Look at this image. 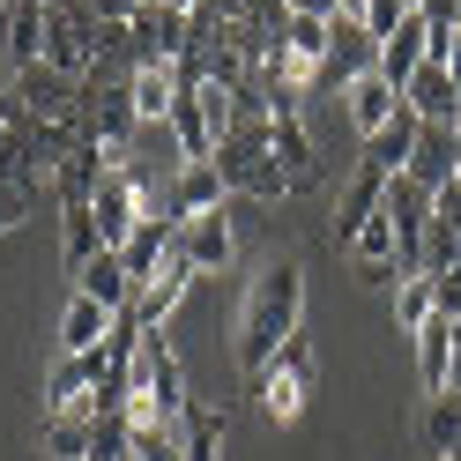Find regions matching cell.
Wrapping results in <instances>:
<instances>
[{"mask_svg":"<svg viewBox=\"0 0 461 461\" xmlns=\"http://www.w3.org/2000/svg\"><path fill=\"white\" fill-rule=\"evenodd\" d=\"M112 321H120V312H104L97 298H82V291H75V305H68V321H60V357H90V350H104V335H112Z\"/></svg>","mask_w":461,"mask_h":461,"instance_id":"22","label":"cell"},{"mask_svg":"<svg viewBox=\"0 0 461 461\" xmlns=\"http://www.w3.org/2000/svg\"><path fill=\"white\" fill-rule=\"evenodd\" d=\"M342 97H350V127H357V134H380V127L394 120V112H402V97L387 90L380 75H357V82H350Z\"/></svg>","mask_w":461,"mask_h":461,"instance_id":"26","label":"cell"},{"mask_svg":"<svg viewBox=\"0 0 461 461\" xmlns=\"http://www.w3.org/2000/svg\"><path fill=\"white\" fill-rule=\"evenodd\" d=\"M454 350H461V312H454Z\"/></svg>","mask_w":461,"mask_h":461,"instance_id":"39","label":"cell"},{"mask_svg":"<svg viewBox=\"0 0 461 461\" xmlns=\"http://www.w3.org/2000/svg\"><path fill=\"white\" fill-rule=\"evenodd\" d=\"M454 127H461V120H454Z\"/></svg>","mask_w":461,"mask_h":461,"instance_id":"42","label":"cell"},{"mask_svg":"<svg viewBox=\"0 0 461 461\" xmlns=\"http://www.w3.org/2000/svg\"><path fill=\"white\" fill-rule=\"evenodd\" d=\"M134 461H186V454H179V424H164V431H134Z\"/></svg>","mask_w":461,"mask_h":461,"instance_id":"32","label":"cell"},{"mask_svg":"<svg viewBox=\"0 0 461 461\" xmlns=\"http://www.w3.org/2000/svg\"><path fill=\"white\" fill-rule=\"evenodd\" d=\"M223 201H230V186H223V171H216V164H179V186H171L164 216H171V223H186V216L223 209Z\"/></svg>","mask_w":461,"mask_h":461,"instance_id":"17","label":"cell"},{"mask_svg":"<svg viewBox=\"0 0 461 461\" xmlns=\"http://www.w3.org/2000/svg\"><path fill=\"white\" fill-rule=\"evenodd\" d=\"M223 410H209V402H186V410H179V454L186 461H216L223 454Z\"/></svg>","mask_w":461,"mask_h":461,"instance_id":"25","label":"cell"},{"mask_svg":"<svg viewBox=\"0 0 461 461\" xmlns=\"http://www.w3.org/2000/svg\"><path fill=\"white\" fill-rule=\"evenodd\" d=\"M431 312H439V283H431V276H402V283H394V328L417 335Z\"/></svg>","mask_w":461,"mask_h":461,"instance_id":"28","label":"cell"},{"mask_svg":"<svg viewBox=\"0 0 461 461\" xmlns=\"http://www.w3.org/2000/svg\"><path fill=\"white\" fill-rule=\"evenodd\" d=\"M328 45H335V23L291 15V23H283V45H276V60H268L261 75H276V82H291V90H305V82H321V68H328Z\"/></svg>","mask_w":461,"mask_h":461,"instance_id":"5","label":"cell"},{"mask_svg":"<svg viewBox=\"0 0 461 461\" xmlns=\"http://www.w3.org/2000/svg\"><path fill=\"white\" fill-rule=\"evenodd\" d=\"M410 8H424V0H410Z\"/></svg>","mask_w":461,"mask_h":461,"instance_id":"40","label":"cell"},{"mask_svg":"<svg viewBox=\"0 0 461 461\" xmlns=\"http://www.w3.org/2000/svg\"><path fill=\"white\" fill-rule=\"evenodd\" d=\"M82 8H90L97 23H134V8H141V0H82Z\"/></svg>","mask_w":461,"mask_h":461,"instance_id":"35","label":"cell"},{"mask_svg":"<svg viewBox=\"0 0 461 461\" xmlns=\"http://www.w3.org/2000/svg\"><path fill=\"white\" fill-rule=\"evenodd\" d=\"M90 209H97V230H104V246H127V239H134V223L149 216V194H141V179H134L127 164H112Z\"/></svg>","mask_w":461,"mask_h":461,"instance_id":"6","label":"cell"},{"mask_svg":"<svg viewBox=\"0 0 461 461\" xmlns=\"http://www.w3.org/2000/svg\"><path fill=\"white\" fill-rule=\"evenodd\" d=\"M268 149H276L283 171H291V186H312V134H305V112H298V120H268Z\"/></svg>","mask_w":461,"mask_h":461,"instance_id":"27","label":"cell"},{"mask_svg":"<svg viewBox=\"0 0 461 461\" xmlns=\"http://www.w3.org/2000/svg\"><path fill=\"white\" fill-rule=\"evenodd\" d=\"M104 171H112V157L97 149V141H82V149H75L60 171H52V194H60V209H68V201H97Z\"/></svg>","mask_w":461,"mask_h":461,"instance_id":"23","label":"cell"},{"mask_svg":"<svg viewBox=\"0 0 461 461\" xmlns=\"http://www.w3.org/2000/svg\"><path fill=\"white\" fill-rule=\"evenodd\" d=\"M417 68H424V23L410 15V23H402V31L380 45V68H372V75H380L387 82V90L402 97V90H410V82H417Z\"/></svg>","mask_w":461,"mask_h":461,"instance_id":"20","label":"cell"},{"mask_svg":"<svg viewBox=\"0 0 461 461\" xmlns=\"http://www.w3.org/2000/svg\"><path fill=\"white\" fill-rule=\"evenodd\" d=\"M380 209H387V171L357 164V171H350V186L335 194V246H350L357 230H365V216H380Z\"/></svg>","mask_w":461,"mask_h":461,"instance_id":"10","label":"cell"},{"mask_svg":"<svg viewBox=\"0 0 461 461\" xmlns=\"http://www.w3.org/2000/svg\"><path fill=\"white\" fill-rule=\"evenodd\" d=\"M298 312H305V268L298 261H268L261 276H253V291H246V312H239V365H246V380L298 335Z\"/></svg>","mask_w":461,"mask_h":461,"instance_id":"1","label":"cell"},{"mask_svg":"<svg viewBox=\"0 0 461 461\" xmlns=\"http://www.w3.org/2000/svg\"><path fill=\"white\" fill-rule=\"evenodd\" d=\"M45 8L52 0H8L0 8V52H8V68H45Z\"/></svg>","mask_w":461,"mask_h":461,"instance_id":"8","label":"cell"},{"mask_svg":"<svg viewBox=\"0 0 461 461\" xmlns=\"http://www.w3.org/2000/svg\"><path fill=\"white\" fill-rule=\"evenodd\" d=\"M171 246H179V223L149 209V216L134 223V239H127V246H112V253H120V261H127V276H134V291H141V283H149V276H157V268L171 261Z\"/></svg>","mask_w":461,"mask_h":461,"instance_id":"11","label":"cell"},{"mask_svg":"<svg viewBox=\"0 0 461 461\" xmlns=\"http://www.w3.org/2000/svg\"><path fill=\"white\" fill-rule=\"evenodd\" d=\"M410 15H417V8H410V0H365V31H372V38H380V45H387V38L402 31V23H410Z\"/></svg>","mask_w":461,"mask_h":461,"instance_id":"31","label":"cell"},{"mask_svg":"<svg viewBox=\"0 0 461 461\" xmlns=\"http://www.w3.org/2000/svg\"><path fill=\"white\" fill-rule=\"evenodd\" d=\"M23 209H31V194H15V186H0V230H15Z\"/></svg>","mask_w":461,"mask_h":461,"instance_id":"37","label":"cell"},{"mask_svg":"<svg viewBox=\"0 0 461 461\" xmlns=\"http://www.w3.org/2000/svg\"><path fill=\"white\" fill-rule=\"evenodd\" d=\"M90 461H134V424H127V410L90 417Z\"/></svg>","mask_w":461,"mask_h":461,"instance_id":"30","label":"cell"},{"mask_svg":"<svg viewBox=\"0 0 461 461\" xmlns=\"http://www.w3.org/2000/svg\"><path fill=\"white\" fill-rule=\"evenodd\" d=\"M417 134H424V120L402 104L380 134H365V164H372V171H387V179H402V171H410V157H417Z\"/></svg>","mask_w":461,"mask_h":461,"instance_id":"16","label":"cell"},{"mask_svg":"<svg viewBox=\"0 0 461 461\" xmlns=\"http://www.w3.org/2000/svg\"><path fill=\"white\" fill-rule=\"evenodd\" d=\"M410 179H417V186H431V194L461 179V127H431V120H424L417 157H410Z\"/></svg>","mask_w":461,"mask_h":461,"instance_id":"14","label":"cell"},{"mask_svg":"<svg viewBox=\"0 0 461 461\" xmlns=\"http://www.w3.org/2000/svg\"><path fill=\"white\" fill-rule=\"evenodd\" d=\"M305 394H312V342L291 335L261 372H253V402H261V417L298 424V417H305Z\"/></svg>","mask_w":461,"mask_h":461,"instance_id":"4","label":"cell"},{"mask_svg":"<svg viewBox=\"0 0 461 461\" xmlns=\"http://www.w3.org/2000/svg\"><path fill=\"white\" fill-rule=\"evenodd\" d=\"M380 68V38L365 31V23H342L335 15V45H328V68H321V82H335V90H350L357 75H372Z\"/></svg>","mask_w":461,"mask_h":461,"instance_id":"12","label":"cell"},{"mask_svg":"<svg viewBox=\"0 0 461 461\" xmlns=\"http://www.w3.org/2000/svg\"><path fill=\"white\" fill-rule=\"evenodd\" d=\"M104 60V38H97V15L82 0H52L45 8V68L68 75V82H90Z\"/></svg>","mask_w":461,"mask_h":461,"instance_id":"3","label":"cell"},{"mask_svg":"<svg viewBox=\"0 0 461 461\" xmlns=\"http://www.w3.org/2000/svg\"><path fill=\"white\" fill-rule=\"evenodd\" d=\"M75 291H82V298H97L104 312H127V305H134V276H127V261H120V253L104 246L97 261L75 276Z\"/></svg>","mask_w":461,"mask_h":461,"instance_id":"19","label":"cell"},{"mask_svg":"<svg viewBox=\"0 0 461 461\" xmlns=\"http://www.w3.org/2000/svg\"><path fill=\"white\" fill-rule=\"evenodd\" d=\"M60 253H68L75 276L104 253V230H97V209H90V201H68V209H60Z\"/></svg>","mask_w":461,"mask_h":461,"instance_id":"24","label":"cell"},{"mask_svg":"<svg viewBox=\"0 0 461 461\" xmlns=\"http://www.w3.org/2000/svg\"><path fill=\"white\" fill-rule=\"evenodd\" d=\"M402 104H410L417 120H431V127H454V120H461V90H454V75H447L439 60L417 68V82L402 90Z\"/></svg>","mask_w":461,"mask_h":461,"instance_id":"18","label":"cell"},{"mask_svg":"<svg viewBox=\"0 0 461 461\" xmlns=\"http://www.w3.org/2000/svg\"><path fill=\"white\" fill-rule=\"evenodd\" d=\"M447 75H454V90H461V38H454V52H447V60H439Z\"/></svg>","mask_w":461,"mask_h":461,"instance_id":"38","label":"cell"},{"mask_svg":"<svg viewBox=\"0 0 461 461\" xmlns=\"http://www.w3.org/2000/svg\"><path fill=\"white\" fill-rule=\"evenodd\" d=\"M431 283H439V312H447V321H454V312H461V261H454V268H439V276H431Z\"/></svg>","mask_w":461,"mask_h":461,"instance_id":"34","label":"cell"},{"mask_svg":"<svg viewBox=\"0 0 461 461\" xmlns=\"http://www.w3.org/2000/svg\"><path fill=\"white\" fill-rule=\"evenodd\" d=\"M417 342V380H424V394H454V321H447V312H431V321L410 335Z\"/></svg>","mask_w":461,"mask_h":461,"instance_id":"13","label":"cell"},{"mask_svg":"<svg viewBox=\"0 0 461 461\" xmlns=\"http://www.w3.org/2000/svg\"><path fill=\"white\" fill-rule=\"evenodd\" d=\"M127 424L134 431H164V424H179V410H186V372H179V357H171V342L164 335H141L134 342V357H127Z\"/></svg>","mask_w":461,"mask_h":461,"instance_id":"2","label":"cell"},{"mask_svg":"<svg viewBox=\"0 0 461 461\" xmlns=\"http://www.w3.org/2000/svg\"><path fill=\"white\" fill-rule=\"evenodd\" d=\"M186 283H194V261L171 246V261H164L149 283H141L134 305H127V312H134V328H141V335H164V321H171V312H179V298H186Z\"/></svg>","mask_w":461,"mask_h":461,"instance_id":"7","label":"cell"},{"mask_svg":"<svg viewBox=\"0 0 461 461\" xmlns=\"http://www.w3.org/2000/svg\"><path fill=\"white\" fill-rule=\"evenodd\" d=\"M179 68L171 60H157V68H134L127 75V97H134V127H164L171 120V104H179Z\"/></svg>","mask_w":461,"mask_h":461,"instance_id":"15","label":"cell"},{"mask_svg":"<svg viewBox=\"0 0 461 461\" xmlns=\"http://www.w3.org/2000/svg\"><path fill=\"white\" fill-rule=\"evenodd\" d=\"M431 216H439L447 230H461V179H454V186H439V194H431Z\"/></svg>","mask_w":461,"mask_h":461,"instance_id":"33","label":"cell"},{"mask_svg":"<svg viewBox=\"0 0 461 461\" xmlns=\"http://www.w3.org/2000/svg\"><path fill=\"white\" fill-rule=\"evenodd\" d=\"M179 253L194 261V276H223L230 253H239V239H230V216H223V209L186 216V223H179Z\"/></svg>","mask_w":461,"mask_h":461,"instance_id":"9","label":"cell"},{"mask_svg":"<svg viewBox=\"0 0 461 461\" xmlns=\"http://www.w3.org/2000/svg\"><path fill=\"white\" fill-rule=\"evenodd\" d=\"M171 141H179V164H216V134H209V112H201L194 90H179V104H171Z\"/></svg>","mask_w":461,"mask_h":461,"instance_id":"21","label":"cell"},{"mask_svg":"<svg viewBox=\"0 0 461 461\" xmlns=\"http://www.w3.org/2000/svg\"><path fill=\"white\" fill-rule=\"evenodd\" d=\"M454 261H461V253H454Z\"/></svg>","mask_w":461,"mask_h":461,"instance_id":"41","label":"cell"},{"mask_svg":"<svg viewBox=\"0 0 461 461\" xmlns=\"http://www.w3.org/2000/svg\"><path fill=\"white\" fill-rule=\"evenodd\" d=\"M291 15H312V23H335L342 15V0H283Z\"/></svg>","mask_w":461,"mask_h":461,"instance_id":"36","label":"cell"},{"mask_svg":"<svg viewBox=\"0 0 461 461\" xmlns=\"http://www.w3.org/2000/svg\"><path fill=\"white\" fill-rule=\"evenodd\" d=\"M38 461H90V417H45Z\"/></svg>","mask_w":461,"mask_h":461,"instance_id":"29","label":"cell"}]
</instances>
